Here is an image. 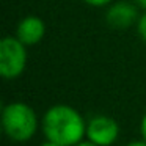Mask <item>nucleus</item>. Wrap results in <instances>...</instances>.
Wrapping results in <instances>:
<instances>
[{"label":"nucleus","instance_id":"9b49d317","mask_svg":"<svg viewBox=\"0 0 146 146\" xmlns=\"http://www.w3.org/2000/svg\"><path fill=\"white\" fill-rule=\"evenodd\" d=\"M132 2L140 8V10H145L146 11V0H132Z\"/></svg>","mask_w":146,"mask_h":146},{"label":"nucleus","instance_id":"39448f33","mask_svg":"<svg viewBox=\"0 0 146 146\" xmlns=\"http://www.w3.org/2000/svg\"><path fill=\"white\" fill-rule=\"evenodd\" d=\"M138 10L133 2H115L108 5L107 13H105V22L116 30H124L132 25H137L138 22Z\"/></svg>","mask_w":146,"mask_h":146},{"label":"nucleus","instance_id":"6e6552de","mask_svg":"<svg viewBox=\"0 0 146 146\" xmlns=\"http://www.w3.org/2000/svg\"><path fill=\"white\" fill-rule=\"evenodd\" d=\"M82 2H85L86 5L94 7V8H104V7H108V5L113 3V0H82Z\"/></svg>","mask_w":146,"mask_h":146},{"label":"nucleus","instance_id":"ddd939ff","mask_svg":"<svg viewBox=\"0 0 146 146\" xmlns=\"http://www.w3.org/2000/svg\"><path fill=\"white\" fill-rule=\"evenodd\" d=\"M39 146H63V145H60V143H55V141H50V140H46V141L41 143Z\"/></svg>","mask_w":146,"mask_h":146},{"label":"nucleus","instance_id":"9d476101","mask_svg":"<svg viewBox=\"0 0 146 146\" xmlns=\"http://www.w3.org/2000/svg\"><path fill=\"white\" fill-rule=\"evenodd\" d=\"M124 146H146V140H132Z\"/></svg>","mask_w":146,"mask_h":146},{"label":"nucleus","instance_id":"7ed1b4c3","mask_svg":"<svg viewBox=\"0 0 146 146\" xmlns=\"http://www.w3.org/2000/svg\"><path fill=\"white\" fill-rule=\"evenodd\" d=\"M27 68V46L14 36L0 41V74L5 80H14Z\"/></svg>","mask_w":146,"mask_h":146},{"label":"nucleus","instance_id":"f8f14e48","mask_svg":"<svg viewBox=\"0 0 146 146\" xmlns=\"http://www.w3.org/2000/svg\"><path fill=\"white\" fill-rule=\"evenodd\" d=\"M74 146H98V145H94V143L90 141V140H82L80 143H77V145H74Z\"/></svg>","mask_w":146,"mask_h":146},{"label":"nucleus","instance_id":"20e7f679","mask_svg":"<svg viewBox=\"0 0 146 146\" xmlns=\"http://www.w3.org/2000/svg\"><path fill=\"white\" fill-rule=\"evenodd\" d=\"M119 137V126L107 115H96L86 121V140L98 146H111Z\"/></svg>","mask_w":146,"mask_h":146},{"label":"nucleus","instance_id":"f257e3e1","mask_svg":"<svg viewBox=\"0 0 146 146\" xmlns=\"http://www.w3.org/2000/svg\"><path fill=\"white\" fill-rule=\"evenodd\" d=\"M41 129L46 140L74 146L86 138V121L79 110L68 104H57L46 110L41 119Z\"/></svg>","mask_w":146,"mask_h":146},{"label":"nucleus","instance_id":"423d86ee","mask_svg":"<svg viewBox=\"0 0 146 146\" xmlns=\"http://www.w3.org/2000/svg\"><path fill=\"white\" fill-rule=\"evenodd\" d=\"M46 35V24L41 17L38 16H25L19 21L16 27V38L22 41L27 47L36 46L42 41Z\"/></svg>","mask_w":146,"mask_h":146},{"label":"nucleus","instance_id":"1a4fd4ad","mask_svg":"<svg viewBox=\"0 0 146 146\" xmlns=\"http://www.w3.org/2000/svg\"><path fill=\"white\" fill-rule=\"evenodd\" d=\"M140 132H141V138L146 140V111L141 116V121H140Z\"/></svg>","mask_w":146,"mask_h":146},{"label":"nucleus","instance_id":"0eeeda50","mask_svg":"<svg viewBox=\"0 0 146 146\" xmlns=\"http://www.w3.org/2000/svg\"><path fill=\"white\" fill-rule=\"evenodd\" d=\"M137 32H138V36L143 39V42L146 44V11L140 14L138 22H137Z\"/></svg>","mask_w":146,"mask_h":146},{"label":"nucleus","instance_id":"f03ea898","mask_svg":"<svg viewBox=\"0 0 146 146\" xmlns=\"http://www.w3.org/2000/svg\"><path fill=\"white\" fill-rule=\"evenodd\" d=\"M39 121L36 111L29 104L21 101L10 102L2 111V127L11 141L25 143L35 137Z\"/></svg>","mask_w":146,"mask_h":146}]
</instances>
